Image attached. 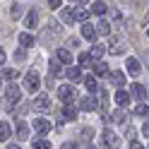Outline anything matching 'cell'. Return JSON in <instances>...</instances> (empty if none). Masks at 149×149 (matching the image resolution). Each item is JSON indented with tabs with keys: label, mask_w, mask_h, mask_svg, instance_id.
<instances>
[{
	"label": "cell",
	"mask_w": 149,
	"mask_h": 149,
	"mask_svg": "<svg viewBox=\"0 0 149 149\" xmlns=\"http://www.w3.org/2000/svg\"><path fill=\"white\" fill-rule=\"evenodd\" d=\"M31 108H36V111H41V113H46V111H51V99H48V94H39L34 99V106Z\"/></svg>",
	"instance_id": "cell-2"
},
{
	"label": "cell",
	"mask_w": 149,
	"mask_h": 149,
	"mask_svg": "<svg viewBox=\"0 0 149 149\" xmlns=\"http://www.w3.org/2000/svg\"><path fill=\"white\" fill-rule=\"evenodd\" d=\"M130 94H132V96L139 101V99H144V96H147V89L139 84V82H135V84H130Z\"/></svg>",
	"instance_id": "cell-13"
},
{
	"label": "cell",
	"mask_w": 149,
	"mask_h": 149,
	"mask_svg": "<svg viewBox=\"0 0 149 149\" xmlns=\"http://www.w3.org/2000/svg\"><path fill=\"white\" fill-rule=\"evenodd\" d=\"M58 96H60V101H72L74 99V89L63 84V87H58Z\"/></svg>",
	"instance_id": "cell-12"
},
{
	"label": "cell",
	"mask_w": 149,
	"mask_h": 149,
	"mask_svg": "<svg viewBox=\"0 0 149 149\" xmlns=\"http://www.w3.org/2000/svg\"><path fill=\"white\" fill-rule=\"evenodd\" d=\"M17 137H19V139H26V137H29V125H26V123H19V125H17Z\"/></svg>",
	"instance_id": "cell-26"
},
{
	"label": "cell",
	"mask_w": 149,
	"mask_h": 149,
	"mask_svg": "<svg viewBox=\"0 0 149 149\" xmlns=\"http://www.w3.org/2000/svg\"><path fill=\"white\" fill-rule=\"evenodd\" d=\"M12 19H19V17H22V5H12Z\"/></svg>",
	"instance_id": "cell-31"
},
{
	"label": "cell",
	"mask_w": 149,
	"mask_h": 149,
	"mask_svg": "<svg viewBox=\"0 0 149 149\" xmlns=\"http://www.w3.org/2000/svg\"><path fill=\"white\" fill-rule=\"evenodd\" d=\"M68 46H70V48H77L79 41H77V39H68Z\"/></svg>",
	"instance_id": "cell-35"
},
{
	"label": "cell",
	"mask_w": 149,
	"mask_h": 149,
	"mask_svg": "<svg viewBox=\"0 0 149 149\" xmlns=\"http://www.w3.org/2000/svg\"><path fill=\"white\" fill-rule=\"evenodd\" d=\"M108 51L113 53V55H120V53H125L127 48H125V41L120 39V36H113V43L108 46Z\"/></svg>",
	"instance_id": "cell-6"
},
{
	"label": "cell",
	"mask_w": 149,
	"mask_h": 149,
	"mask_svg": "<svg viewBox=\"0 0 149 149\" xmlns=\"http://www.w3.org/2000/svg\"><path fill=\"white\" fill-rule=\"evenodd\" d=\"M101 144H104V147H120V137L113 135L111 130H104V135H101Z\"/></svg>",
	"instance_id": "cell-4"
},
{
	"label": "cell",
	"mask_w": 149,
	"mask_h": 149,
	"mask_svg": "<svg viewBox=\"0 0 149 149\" xmlns=\"http://www.w3.org/2000/svg\"><path fill=\"white\" fill-rule=\"evenodd\" d=\"M135 116H139V118H149V106L137 104V106H135Z\"/></svg>",
	"instance_id": "cell-28"
},
{
	"label": "cell",
	"mask_w": 149,
	"mask_h": 149,
	"mask_svg": "<svg viewBox=\"0 0 149 149\" xmlns=\"http://www.w3.org/2000/svg\"><path fill=\"white\" fill-rule=\"evenodd\" d=\"M77 19L79 22H87L89 19V10H77Z\"/></svg>",
	"instance_id": "cell-32"
},
{
	"label": "cell",
	"mask_w": 149,
	"mask_h": 149,
	"mask_svg": "<svg viewBox=\"0 0 149 149\" xmlns=\"http://www.w3.org/2000/svg\"><path fill=\"white\" fill-rule=\"evenodd\" d=\"M113 99H116V104H118V106H127L130 94H127V91H123V89L118 87V91H116V96H113Z\"/></svg>",
	"instance_id": "cell-15"
},
{
	"label": "cell",
	"mask_w": 149,
	"mask_h": 149,
	"mask_svg": "<svg viewBox=\"0 0 149 149\" xmlns=\"http://www.w3.org/2000/svg\"><path fill=\"white\" fill-rule=\"evenodd\" d=\"M147 36H149V29H147Z\"/></svg>",
	"instance_id": "cell-40"
},
{
	"label": "cell",
	"mask_w": 149,
	"mask_h": 149,
	"mask_svg": "<svg viewBox=\"0 0 149 149\" xmlns=\"http://www.w3.org/2000/svg\"><path fill=\"white\" fill-rule=\"evenodd\" d=\"M127 120H130V116H127V111L120 106L116 113H113V123H123V125H127Z\"/></svg>",
	"instance_id": "cell-14"
},
{
	"label": "cell",
	"mask_w": 149,
	"mask_h": 149,
	"mask_svg": "<svg viewBox=\"0 0 149 149\" xmlns=\"http://www.w3.org/2000/svg\"><path fill=\"white\" fill-rule=\"evenodd\" d=\"M91 58H94L91 53H79V58H77V60H79V65H89V60H91Z\"/></svg>",
	"instance_id": "cell-30"
},
{
	"label": "cell",
	"mask_w": 149,
	"mask_h": 149,
	"mask_svg": "<svg viewBox=\"0 0 149 149\" xmlns=\"http://www.w3.org/2000/svg\"><path fill=\"white\" fill-rule=\"evenodd\" d=\"M60 63V60H58ZM58 63H51V74L55 77V74H60V68H58Z\"/></svg>",
	"instance_id": "cell-34"
},
{
	"label": "cell",
	"mask_w": 149,
	"mask_h": 149,
	"mask_svg": "<svg viewBox=\"0 0 149 149\" xmlns=\"http://www.w3.org/2000/svg\"><path fill=\"white\" fill-rule=\"evenodd\" d=\"M19 43L24 46V48H31V46H34V36L26 34V31H22V34H19Z\"/></svg>",
	"instance_id": "cell-22"
},
{
	"label": "cell",
	"mask_w": 149,
	"mask_h": 149,
	"mask_svg": "<svg viewBox=\"0 0 149 149\" xmlns=\"http://www.w3.org/2000/svg\"><path fill=\"white\" fill-rule=\"evenodd\" d=\"M74 3H79V5H84V3H87V0H74Z\"/></svg>",
	"instance_id": "cell-38"
},
{
	"label": "cell",
	"mask_w": 149,
	"mask_h": 149,
	"mask_svg": "<svg viewBox=\"0 0 149 149\" xmlns=\"http://www.w3.org/2000/svg\"><path fill=\"white\" fill-rule=\"evenodd\" d=\"M10 135H12V130H10V123H5V120H3V123H0V142L5 144Z\"/></svg>",
	"instance_id": "cell-18"
},
{
	"label": "cell",
	"mask_w": 149,
	"mask_h": 149,
	"mask_svg": "<svg viewBox=\"0 0 149 149\" xmlns=\"http://www.w3.org/2000/svg\"><path fill=\"white\" fill-rule=\"evenodd\" d=\"M91 12H94V15H99V17H104V15L108 12V7H106V3H104V0H96V3L91 5Z\"/></svg>",
	"instance_id": "cell-17"
},
{
	"label": "cell",
	"mask_w": 149,
	"mask_h": 149,
	"mask_svg": "<svg viewBox=\"0 0 149 149\" xmlns=\"http://www.w3.org/2000/svg\"><path fill=\"white\" fill-rule=\"evenodd\" d=\"M19 96H22V89L17 87V84H7V87H5V99L10 101V104H17Z\"/></svg>",
	"instance_id": "cell-3"
},
{
	"label": "cell",
	"mask_w": 149,
	"mask_h": 149,
	"mask_svg": "<svg viewBox=\"0 0 149 149\" xmlns=\"http://www.w3.org/2000/svg\"><path fill=\"white\" fill-rule=\"evenodd\" d=\"M106 51H108L106 46H99V43H96L94 48H91V55H94V60H99V58H104V55H106Z\"/></svg>",
	"instance_id": "cell-25"
},
{
	"label": "cell",
	"mask_w": 149,
	"mask_h": 149,
	"mask_svg": "<svg viewBox=\"0 0 149 149\" xmlns=\"http://www.w3.org/2000/svg\"><path fill=\"white\" fill-rule=\"evenodd\" d=\"M60 116H65V118H74L77 116V104H74V101H65V106H63V113Z\"/></svg>",
	"instance_id": "cell-11"
},
{
	"label": "cell",
	"mask_w": 149,
	"mask_h": 149,
	"mask_svg": "<svg viewBox=\"0 0 149 149\" xmlns=\"http://www.w3.org/2000/svg\"><path fill=\"white\" fill-rule=\"evenodd\" d=\"M94 72H96V74H101V77H106V74H111L108 65H106L104 60H96V63H94Z\"/></svg>",
	"instance_id": "cell-20"
},
{
	"label": "cell",
	"mask_w": 149,
	"mask_h": 149,
	"mask_svg": "<svg viewBox=\"0 0 149 149\" xmlns=\"http://www.w3.org/2000/svg\"><path fill=\"white\" fill-rule=\"evenodd\" d=\"M48 7H53V10H55V7H60V0H48Z\"/></svg>",
	"instance_id": "cell-36"
},
{
	"label": "cell",
	"mask_w": 149,
	"mask_h": 149,
	"mask_svg": "<svg viewBox=\"0 0 149 149\" xmlns=\"http://www.w3.org/2000/svg\"><path fill=\"white\" fill-rule=\"evenodd\" d=\"M39 87H41V77H39V72H36V70L26 72V77H24V89L34 94V91H39Z\"/></svg>",
	"instance_id": "cell-1"
},
{
	"label": "cell",
	"mask_w": 149,
	"mask_h": 149,
	"mask_svg": "<svg viewBox=\"0 0 149 149\" xmlns=\"http://www.w3.org/2000/svg\"><path fill=\"white\" fill-rule=\"evenodd\" d=\"M79 108H82V111H94V108H96V104H94V99L84 96V99L79 101Z\"/></svg>",
	"instance_id": "cell-24"
},
{
	"label": "cell",
	"mask_w": 149,
	"mask_h": 149,
	"mask_svg": "<svg viewBox=\"0 0 149 149\" xmlns=\"http://www.w3.org/2000/svg\"><path fill=\"white\" fill-rule=\"evenodd\" d=\"M15 77H19V72H17V70H5V68H3V79L10 82V79H15Z\"/></svg>",
	"instance_id": "cell-29"
},
{
	"label": "cell",
	"mask_w": 149,
	"mask_h": 149,
	"mask_svg": "<svg viewBox=\"0 0 149 149\" xmlns=\"http://www.w3.org/2000/svg\"><path fill=\"white\" fill-rule=\"evenodd\" d=\"M142 135H144V137H149V123H147V125L142 127Z\"/></svg>",
	"instance_id": "cell-37"
},
{
	"label": "cell",
	"mask_w": 149,
	"mask_h": 149,
	"mask_svg": "<svg viewBox=\"0 0 149 149\" xmlns=\"http://www.w3.org/2000/svg\"><path fill=\"white\" fill-rule=\"evenodd\" d=\"M55 58H58L63 65H70L72 63V55H70V51H65V48H58V53H55Z\"/></svg>",
	"instance_id": "cell-19"
},
{
	"label": "cell",
	"mask_w": 149,
	"mask_h": 149,
	"mask_svg": "<svg viewBox=\"0 0 149 149\" xmlns=\"http://www.w3.org/2000/svg\"><path fill=\"white\" fill-rule=\"evenodd\" d=\"M31 147H36V149H41V147H51V142H48V139H36V142H34Z\"/></svg>",
	"instance_id": "cell-33"
},
{
	"label": "cell",
	"mask_w": 149,
	"mask_h": 149,
	"mask_svg": "<svg viewBox=\"0 0 149 149\" xmlns=\"http://www.w3.org/2000/svg\"><path fill=\"white\" fill-rule=\"evenodd\" d=\"M31 125H34V132H39V135H48V132H51V127H53L46 118H36Z\"/></svg>",
	"instance_id": "cell-5"
},
{
	"label": "cell",
	"mask_w": 149,
	"mask_h": 149,
	"mask_svg": "<svg viewBox=\"0 0 149 149\" xmlns=\"http://www.w3.org/2000/svg\"><path fill=\"white\" fill-rule=\"evenodd\" d=\"M96 34H99V31H96V26H91V24H87V22L82 24V39L94 41V39H96Z\"/></svg>",
	"instance_id": "cell-9"
},
{
	"label": "cell",
	"mask_w": 149,
	"mask_h": 149,
	"mask_svg": "<svg viewBox=\"0 0 149 149\" xmlns=\"http://www.w3.org/2000/svg\"><path fill=\"white\" fill-rule=\"evenodd\" d=\"M65 77L72 79V82H77V79L82 77V70H79V68H68V70H65Z\"/></svg>",
	"instance_id": "cell-21"
},
{
	"label": "cell",
	"mask_w": 149,
	"mask_h": 149,
	"mask_svg": "<svg viewBox=\"0 0 149 149\" xmlns=\"http://www.w3.org/2000/svg\"><path fill=\"white\" fill-rule=\"evenodd\" d=\"M84 87H87V91H91V94L99 91V84H96V79L91 77V74H87V77H84Z\"/></svg>",
	"instance_id": "cell-23"
},
{
	"label": "cell",
	"mask_w": 149,
	"mask_h": 149,
	"mask_svg": "<svg viewBox=\"0 0 149 149\" xmlns=\"http://www.w3.org/2000/svg\"><path fill=\"white\" fill-rule=\"evenodd\" d=\"M147 65H149V55H147Z\"/></svg>",
	"instance_id": "cell-39"
},
{
	"label": "cell",
	"mask_w": 149,
	"mask_h": 149,
	"mask_svg": "<svg viewBox=\"0 0 149 149\" xmlns=\"http://www.w3.org/2000/svg\"><path fill=\"white\" fill-rule=\"evenodd\" d=\"M96 31H99L101 36H108V34H111V24H108L106 19H101V22H99V26H96Z\"/></svg>",
	"instance_id": "cell-27"
},
{
	"label": "cell",
	"mask_w": 149,
	"mask_h": 149,
	"mask_svg": "<svg viewBox=\"0 0 149 149\" xmlns=\"http://www.w3.org/2000/svg\"><path fill=\"white\" fill-rule=\"evenodd\" d=\"M108 79H111V84H113V87H123V84H125V72L113 70V72L108 74Z\"/></svg>",
	"instance_id": "cell-10"
},
{
	"label": "cell",
	"mask_w": 149,
	"mask_h": 149,
	"mask_svg": "<svg viewBox=\"0 0 149 149\" xmlns=\"http://www.w3.org/2000/svg\"><path fill=\"white\" fill-rule=\"evenodd\" d=\"M60 19L65 24H74V22H77V12H74L72 7H63V10H60Z\"/></svg>",
	"instance_id": "cell-7"
},
{
	"label": "cell",
	"mask_w": 149,
	"mask_h": 149,
	"mask_svg": "<svg viewBox=\"0 0 149 149\" xmlns=\"http://www.w3.org/2000/svg\"><path fill=\"white\" fill-rule=\"evenodd\" d=\"M125 68H127L130 74H139V70H142V68H139V60H137V58H127Z\"/></svg>",
	"instance_id": "cell-16"
},
{
	"label": "cell",
	"mask_w": 149,
	"mask_h": 149,
	"mask_svg": "<svg viewBox=\"0 0 149 149\" xmlns=\"http://www.w3.org/2000/svg\"><path fill=\"white\" fill-rule=\"evenodd\" d=\"M36 24H39V10H29L24 19V29H36Z\"/></svg>",
	"instance_id": "cell-8"
}]
</instances>
